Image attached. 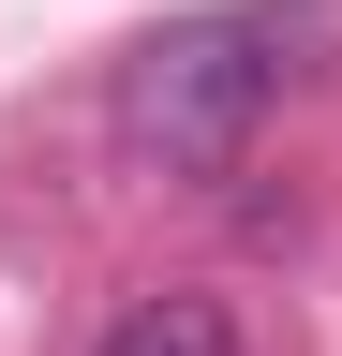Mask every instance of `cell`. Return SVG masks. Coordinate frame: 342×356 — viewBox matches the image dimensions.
<instances>
[{"mask_svg": "<svg viewBox=\"0 0 342 356\" xmlns=\"http://www.w3.org/2000/svg\"><path fill=\"white\" fill-rule=\"evenodd\" d=\"M283 104V15H179L119 60L104 119L149 178H238V149Z\"/></svg>", "mask_w": 342, "mask_h": 356, "instance_id": "6da1fadb", "label": "cell"}, {"mask_svg": "<svg viewBox=\"0 0 342 356\" xmlns=\"http://www.w3.org/2000/svg\"><path fill=\"white\" fill-rule=\"evenodd\" d=\"M90 356H253V341H238V312H224V297L164 282V297H134V312H119Z\"/></svg>", "mask_w": 342, "mask_h": 356, "instance_id": "7a4b0ae2", "label": "cell"}]
</instances>
